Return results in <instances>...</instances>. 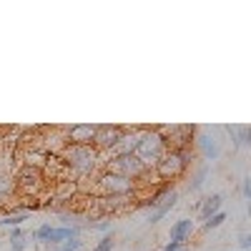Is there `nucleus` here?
<instances>
[{
    "mask_svg": "<svg viewBox=\"0 0 251 251\" xmlns=\"http://www.w3.org/2000/svg\"><path fill=\"white\" fill-rule=\"evenodd\" d=\"M176 201H178V194L174 191V188H169V191H166V196L158 201V206L153 208V211H151V216H149V221L151 224H158L166 214H171V208L176 206Z\"/></svg>",
    "mask_w": 251,
    "mask_h": 251,
    "instance_id": "nucleus-9",
    "label": "nucleus"
},
{
    "mask_svg": "<svg viewBox=\"0 0 251 251\" xmlns=\"http://www.w3.org/2000/svg\"><path fill=\"white\" fill-rule=\"evenodd\" d=\"M181 246H186V244H178V241H169V244L163 246V251H178Z\"/></svg>",
    "mask_w": 251,
    "mask_h": 251,
    "instance_id": "nucleus-23",
    "label": "nucleus"
},
{
    "mask_svg": "<svg viewBox=\"0 0 251 251\" xmlns=\"http://www.w3.org/2000/svg\"><path fill=\"white\" fill-rule=\"evenodd\" d=\"M241 194H244V199H251V178L241 181Z\"/></svg>",
    "mask_w": 251,
    "mask_h": 251,
    "instance_id": "nucleus-20",
    "label": "nucleus"
},
{
    "mask_svg": "<svg viewBox=\"0 0 251 251\" xmlns=\"http://www.w3.org/2000/svg\"><path fill=\"white\" fill-rule=\"evenodd\" d=\"M123 133H126V128H121V126H98V128H96V138H93V149L108 153L113 146L121 141Z\"/></svg>",
    "mask_w": 251,
    "mask_h": 251,
    "instance_id": "nucleus-6",
    "label": "nucleus"
},
{
    "mask_svg": "<svg viewBox=\"0 0 251 251\" xmlns=\"http://www.w3.org/2000/svg\"><path fill=\"white\" fill-rule=\"evenodd\" d=\"M83 241L80 239H68V241H63L60 246H55V251H80Z\"/></svg>",
    "mask_w": 251,
    "mask_h": 251,
    "instance_id": "nucleus-17",
    "label": "nucleus"
},
{
    "mask_svg": "<svg viewBox=\"0 0 251 251\" xmlns=\"http://www.w3.org/2000/svg\"><path fill=\"white\" fill-rule=\"evenodd\" d=\"M188 169V153L186 149H169L163 153V158L156 163V176L161 181H171V178H178L183 171Z\"/></svg>",
    "mask_w": 251,
    "mask_h": 251,
    "instance_id": "nucleus-3",
    "label": "nucleus"
},
{
    "mask_svg": "<svg viewBox=\"0 0 251 251\" xmlns=\"http://www.w3.org/2000/svg\"><path fill=\"white\" fill-rule=\"evenodd\" d=\"M203 178H206V171L201 169V171L196 174V178H194V183H191V191H199V188L203 186Z\"/></svg>",
    "mask_w": 251,
    "mask_h": 251,
    "instance_id": "nucleus-19",
    "label": "nucleus"
},
{
    "mask_svg": "<svg viewBox=\"0 0 251 251\" xmlns=\"http://www.w3.org/2000/svg\"><path fill=\"white\" fill-rule=\"evenodd\" d=\"M98 188L106 196H121V199H126V196H131L136 191V181L126 178V176H118L113 171H103L98 176Z\"/></svg>",
    "mask_w": 251,
    "mask_h": 251,
    "instance_id": "nucleus-4",
    "label": "nucleus"
},
{
    "mask_svg": "<svg viewBox=\"0 0 251 251\" xmlns=\"http://www.w3.org/2000/svg\"><path fill=\"white\" fill-rule=\"evenodd\" d=\"M15 191V178L8 171H0V206H3Z\"/></svg>",
    "mask_w": 251,
    "mask_h": 251,
    "instance_id": "nucleus-12",
    "label": "nucleus"
},
{
    "mask_svg": "<svg viewBox=\"0 0 251 251\" xmlns=\"http://www.w3.org/2000/svg\"><path fill=\"white\" fill-rule=\"evenodd\" d=\"M239 246H241V249H251V236H249V234H241V236H239Z\"/></svg>",
    "mask_w": 251,
    "mask_h": 251,
    "instance_id": "nucleus-21",
    "label": "nucleus"
},
{
    "mask_svg": "<svg viewBox=\"0 0 251 251\" xmlns=\"http://www.w3.org/2000/svg\"><path fill=\"white\" fill-rule=\"evenodd\" d=\"M96 128L98 126H93V123H75V126H71V128L66 131L68 146H93Z\"/></svg>",
    "mask_w": 251,
    "mask_h": 251,
    "instance_id": "nucleus-7",
    "label": "nucleus"
},
{
    "mask_svg": "<svg viewBox=\"0 0 251 251\" xmlns=\"http://www.w3.org/2000/svg\"><path fill=\"white\" fill-rule=\"evenodd\" d=\"M221 206H224V196L221 194L201 199V203H199V221H206V219H211L214 214H219Z\"/></svg>",
    "mask_w": 251,
    "mask_h": 251,
    "instance_id": "nucleus-10",
    "label": "nucleus"
},
{
    "mask_svg": "<svg viewBox=\"0 0 251 251\" xmlns=\"http://www.w3.org/2000/svg\"><path fill=\"white\" fill-rule=\"evenodd\" d=\"M106 171H113V174L126 176V178H131V181H138V178H143L146 174H149V169H143V166L136 161V156H118V158H111L108 166H106Z\"/></svg>",
    "mask_w": 251,
    "mask_h": 251,
    "instance_id": "nucleus-5",
    "label": "nucleus"
},
{
    "mask_svg": "<svg viewBox=\"0 0 251 251\" xmlns=\"http://www.w3.org/2000/svg\"><path fill=\"white\" fill-rule=\"evenodd\" d=\"M91 228H96V231H108L111 224L108 221H98V224H91Z\"/></svg>",
    "mask_w": 251,
    "mask_h": 251,
    "instance_id": "nucleus-22",
    "label": "nucleus"
},
{
    "mask_svg": "<svg viewBox=\"0 0 251 251\" xmlns=\"http://www.w3.org/2000/svg\"><path fill=\"white\" fill-rule=\"evenodd\" d=\"M28 249V241H25V234L23 228H10V251H25Z\"/></svg>",
    "mask_w": 251,
    "mask_h": 251,
    "instance_id": "nucleus-13",
    "label": "nucleus"
},
{
    "mask_svg": "<svg viewBox=\"0 0 251 251\" xmlns=\"http://www.w3.org/2000/svg\"><path fill=\"white\" fill-rule=\"evenodd\" d=\"M78 234H80V228L78 226H50V231H48V236H46V244H50V246H60L63 241H68V239H78Z\"/></svg>",
    "mask_w": 251,
    "mask_h": 251,
    "instance_id": "nucleus-8",
    "label": "nucleus"
},
{
    "mask_svg": "<svg viewBox=\"0 0 251 251\" xmlns=\"http://www.w3.org/2000/svg\"><path fill=\"white\" fill-rule=\"evenodd\" d=\"M224 221H226V214H224V211L214 214L211 219H206V221H203V231H211V228H219Z\"/></svg>",
    "mask_w": 251,
    "mask_h": 251,
    "instance_id": "nucleus-16",
    "label": "nucleus"
},
{
    "mask_svg": "<svg viewBox=\"0 0 251 251\" xmlns=\"http://www.w3.org/2000/svg\"><path fill=\"white\" fill-rule=\"evenodd\" d=\"M201 149H203V156H206V158H216V156H219V146H216V141H214V138H208V136L201 138Z\"/></svg>",
    "mask_w": 251,
    "mask_h": 251,
    "instance_id": "nucleus-15",
    "label": "nucleus"
},
{
    "mask_svg": "<svg viewBox=\"0 0 251 251\" xmlns=\"http://www.w3.org/2000/svg\"><path fill=\"white\" fill-rule=\"evenodd\" d=\"M63 161L73 169V174L88 176L98 166V151L93 146H66L63 149Z\"/></svg>",
    "mask_w": 251,
    "mask_h": 251,
    "instance_id": "nucleus-2",
    "label": "nucleus"
},
{
    "mask_svg": "<svg viewBox=\"0 0 251 251\" xmlns=\"http://www.w3.org/2000/svg\"><path fill=\"white\" fill-rule=\"evenodd\" d=\"M113 244H116V241H113V236H103V239L96 244V249H93V251H111V249H113Z\"/></svg>",
    "mask_w": 251,
    "mask_h": 251,
    "instance_id": "nucleus-18",
    "label": "nucleus"
},
{
    "mask_svg": "<svg viewBox=\"0 0 251 251\" xmlns=\"http://www.w3.org/2000/svg\"><path fill=\"white\" fill-rule=\"evenodd\" d=\"M194 231V221L191 219H181L171 226V241H178V244H186L188 236Z\"/></svg>",
    "mask_w": 251,
    "mask_h": 251,
    "instance_id": "nucleus-11",
    "label": "nucleus"
},
{
    "mask_svg": "<svg viewBox=\"0 0 251 251\" xmlns=\"http://www.w3.org/2000/svg\"><path fill=\"white\" fill-rule=\"evenodd\" d=\"M178 251H188V249H186V246H181V249H178Z\"/></svg>",
    "mask_w": 251,
    "mask_h": 251,
    "instance_id": "nucleus-24",
    "label": "nucleus"
},
{
    "mask_svg": "<svg viewBox=\"0 0 251 251\" xmlns=\"http://www.w3.org/2000/svg\"><path fill=\"white\" fill-rule=\"evenodd\" d=\"M169 149L171 146L166 143V138L156 128H141L136 149H133V156H136V161L143 166V169H156V163L163 158V153Z\"/></svg>",
    "mask_w": 251,
    "mask_h": 251,
    "instance_id": "nucleus-1",
    "label": "nucleus"
},
{
    "mask_svg": "<svg viewBox=\"0 0 251 251\" xmlns=\"http://www.w3.org/2000/svg\"><path fill=\"white\" fill-rule=\"evenodd\" d=\"M23 221H28V214H8L0 219V226H8V228H18Z\"/></svg>",
    "mask_w": 251,
    "mask_h": 251,
    "instance_id": "nucleus-14",
    "label": "nucleus"
}]
</instances>
